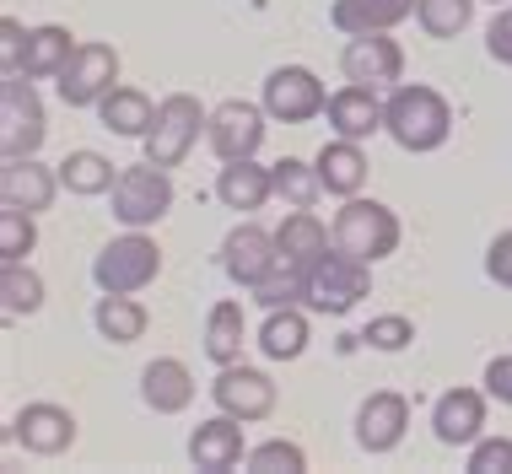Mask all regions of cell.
I'll list each match as a JSON object with an SVG mask.
<instances>
[{"label": "cell", "mask_w": 512, "mask_h": 474, "mask_svg": "<svg viewBox=\"0 0 512 474\" xmlns=\"http://www.w3.org/2000/svg\"><path fill=\"white\" fill-rule=\"evenodd\" d=\"M383 135H389L399 151H415V157L442 151L453 135L448 97L437 87H426V81H399V87L383 97Z\"/></svg>", "instance_id": "obj_1"}, {"label": "cell", "mask_w": 512, "mask_h": 474, "mask_svg": "<svg viewBox=\"0 0 512 474\" xmlns=\"http://www.w3.org/2000/svg\"><path fill=\"white\" fill-rule=\"evenodd\" d=\"M162 275V248L157 237L124 227V237L98 248V259H92V281L98 291H114V297H141V291Z\"/></svg>", "instance_id": "obj_2"}, {"label": "cell", "mask_w": 512, "mask_h": 474, "mask_svg": "<svg viewBox=\"0 0 512 474\" xmlns=\"http://www.w3.org/2000/svg\"><path fill=\"white\" fill-rule=\"evenodd\" d=\"M329 232H335V248H345V254H356L367 264L389 259L399 248V237H405L399 216L383 200H367V194H351L335 211V221H329Z\"/></svg>", "instance_id": "obj_3"}, {"label": "cell", "mask_w": 512, "mask_h": 474, "mask_svg": "<svg viewBox=\"0 0 512 474\" xmlns=\"http://www.w3.org/2000/svg\"><path fill=\"white\" fill-rule=\"evenodd\" d=\"M108 200H114V221H119V227H135V232L157 227V221L173 211V167H157V162L119 167Z\"/></svg>", "instance_id": "obj_4"}, {"label": "cell", "mask_w": 512, "mask_h": 474, "mask_svg": "<svg viewBox=\"0 0 512 474\" xmlns=\"http://www.w3.org/2000/svg\"><path fill=\"white\" fill-rule=\"evenodd\" d=\"M205 124H211V108H200L195 92H168L157 103V124H151V135H146V162L178 167L200 146Z\"/></svg>", "instance_id": "obj_5"}, {"label": "cell", "mask_w": 512, "mask_h": 474, "mask_svg": "<svg viewBox=\"0 0 512 474\" xmlns=\"http://www.w3.org/2000/svg\"><path fill=\"white\" fill-rule=\"evenodd\" d=\"M372 291V264L345 254V248H329L324 264L308 275V313H324V318H345Z\"/></svg>", "instance_id": "obj_6"}, {"label": "cell", "mask_w": 512, "mask_h": 474, "mask_svg": "<svg viewBox=\"0 0 512 474\" xmlns=\"http://www.w3.org/2000/svg\"><path fill=\"white\" fill-rule=\"evenodd\" d=\"M49 141V114L33 92V76H6L0 81V151L6 157H38Z\"/></svg>", "instance_id": "obj_7"}, {"label": "cell", "mask_w": 512, "mask_h": 474, "mask_svg": "<svg viewBox=\"0 0 512 474\" xmlns=\"http://www.w3.org/2000/svg\"><path fill=\"white\" fill-rule=\"evenodd\" d=\"M114 87H119V54L114 44H98V38L76 44L71 65L54 76V92H60L65 108H98Z\"/></svg>", "instance_id": "obj_8"}, {"label": "cell", "mask_w": 512, "mask_h": 474, "mask_svg": "<svg viewBox=\"0 0 512 474\" xmlns=\"http://www.w3.org/2000/svg\"><path fill=\"white\" fill-rule=\"evenodd\" d=\"M265 130H270L265 103H248V97H227V103H216V108H211L205 141H211L216 162H243V157H259V146H265Z\"/></svg>", "instance_id": "obj_9"}, {"label": "cell", "mask_w": 512, "mask_h": 474, "mask_svg": "<svg viewBox=\"0 0 512 474\" xmlns=\"http://www.w3.org/2000/svg\"><path fill=\"white\" fill-rule=\"evenodd\" d=\"M259 103H265V114L275 124H308L329 108V92H324V81H318V71H308V65H275L265 76Z\"/></svg>", "instance_id": "obj_10"}, {"label": "cell", "mask_w": 512, "mask_h": 474, "mask_svg": "<svg viewBox=\"0 0 512 474\" xmlns=\"http://www.w3.org/2000/svg\"><path fill=\"white\" fill-rule=\"evenodd\" d=\"M340 71H345V81L394 92L399 81H405V49H399V38H389V33H356V38H345V49H340Z\"/></svg>", "instance_id": "obj_11"}, {"label": "cell", "mask_w": 512, "mask_h": 474, "mask_svg": "<svg viewBox=\"0 0 512 474\" xmlns=\"http://www.w3.org/2000/svg\"><path fill=\"white\" fill-rule=\"evenodd\" d=\"M211 399H216V410L238 415V421H270L275 404H281V394H275V383H270V372L243 367V361H232V367H216Z\"/></svg>", "instance_id": "obj_12"}, {"label": "cell", "mask_w": 512, "mask_h": 474, "mask_svg": "<svg viewBox=\"0 0 512 474\" xmlns=\"http://www.w3.org/2000/svg\"><path fill=\"white\" fill-rule=\"evenodd\" d=\"M486 410H491L486 388H448V394H437V404H432V437L442 448L469 453L486 437Z\"/></svg>", "instance_id": "obj_13"}, {"label": "cell", "mask_w": 512, "mask_h": 474, "mask_svg": "<svg viewBox=\"0 0 512 474\" xmlns=\"http://www.w3.org/2000/svg\"><path fill=\"white\" fill-rule=\"evenodd\" d=\"M11 437H17V448H27L33 458H60V453L76 448V415L54 399L22 404L17 421H11Z\"/></svg>", "instance_id": "obj_14"}, {"label": "cell", "mask_w": 512, "mask_h": 474, "mask_svg": "<svg viewBox=\"0 0 512 474\" xmlns=\"http://www.w3.org/2000/svg\"><path fill=\"white\" fill-rule=\"evenodd\" d=\"M275 264H281V254H275V232H265L259 221H243V227H232L227 237H221V270H227V281L238 291H254Z\"/></svg>", "instance_id": "obj_15"}, {"label": "cell", "mask_w": 512, "mask_h": 474, "mask_svg": "<svg viewBox=\"0 0 512 474\" xmlns=\"http://www.w3.org/2000/svg\"><path fill=\"white\" fill-rule=\"evenodd\" d=\"M405 431H410V399L405 394L378 388V394L362 399V410H356V448L362 453H372V458L394 453L405 442Z\"/></svg>", "instance_id": "obj_16"}, {"label": "cell", "mask_w": 512, "mask_h": 474, "mask_svg": "<svg viewBox=\"0 0 512 474\" xmlns=\"http://www.w3.org/2000/svg\"><path fill=\"white\" fill-rule=\"evenodd\" d=\"M243 426L238 415H211V421H200L195 431H189V464L205 469V474H227V469H238L248 448H243Z\"/></svg>", "instance_id": "obj_17"}, {"label": "cell", "mask_w": 512, "mask_h": 474, "mask_svg": "<svg viewBox=\"0 0 512 474\" xmlns=\"http://www.w3.org/2000/svg\"><path fill=\"white\" fill-rule=\"evenodd\" d=\"M54 194H60V167H44L38 157H6V167H0V205L44 216Z\"/></svg>", "instance_id": "obj_18"}, {"label": "cell", "mask_w": 512, "mask_h": 474, "mask_svg": "<svg viewBox=\"0 0 512 474\" xmlns=\"http://www.w3.org/2000/svg\"><path fill=\"white\" fill-rule=\"evenodd\" d=\"M329 135H345V141H372L383 130V97L378 87H362V81H345L340 92H329Z\"/></svg>", "instance_id": "obj_19"}, {"label": "cell", "mask_w": 512, "mask_h": 474, "mask_svg": "<svg viewBox=\"0 0 512 474\" xmlns=\"http://www.w3.org/2000/svg\"><path fill=\"white\" fill-rule=\"evenodd\" d=\"M329 248H335V232H329L313 211H292L281 227H275V254H281V264L297 270V275H313Z\"/></svg>", "instance_id": "obj_20"}, {"label": "cell", "mask_w": 512, "mask_h": 474, "mask_svg": "<svg viewBox=\"0 0 512 474\" xmlns=\"http://www.w3.org/2000/svg\"><path fill=\"white\" fill-rule=\"evenodd\" d=\"M141 399H146V410H157V415H184L189 404H195V372H189L178 356L146 361V372H141Z\"/></svg>", "instance_id": "obj_21"}, {"label": "cell", "mask_w": 512, "mask_h": 474, "mask_svg": "<svg viewBox=\"0 0 512 474\" xmlns=\"http://www.w3.org/2000/svg\"><path fill=\"white\" fill-rule=\"evenodd\" d=\"M216 200L227 205V211H265V205L275 200V173H270V167H259L254 157H243V162H221Z\"/></svg>", "instance_id": "obj_22"}, {"label": "cell", "mask_w": 512, "mask_h": 474, "mask_svg": "<svg viewBox=\"0 0 512 474\" xmlns=\"http://www.w3.org/2000/svg\"><path fill=\"white\" fill-rule=\"evenodd\" d=\"M313 162H318V178H324V189L335 194V200H351V194L367 189V151H362V141L329 135Z\"/></svg>", "instance_id": "obj_23"}, {"label": "cell", "mask_w": 512, "mask_h": 474, "mask_svg": "<svg viewBox=\"0 0 512 474\" xmlns=\"http://www.w3.org/2000/svg\"><path fill=\"white\" fill-rule=\"evenodd\" d=\"M71 54H76V38H71V27H60V22H44V27H27V49H22V65L11 76H33V81H54L71 65Z\"/></svg>", "instance_id": "obj_24"}, {"label": "cell", "mask_w": 512, "mask_h": 474, "mask_svg": "<svg viewBox=\"0 0 512 474\" xmlns=\"http://www.w3.org/2000/svg\"><path fill=\"white\" fill-rule=\"evenodd\" d=\"M405 17H415V0H335L329 22L335 33L356 38V33H394Z\"/></svg>", "instance_id": "obj_25"}, {"label": "cell", "mask_w": 512, "mask_h": 474, "mask_svg": "<svg viewBox=\"0 0 512 474\" xmlns=\"http://www.w3.org/2000/svg\"><path fill=\"white\" fill-rule=\"evenodd\" d=\"M98 119L108 135H124V141H146L151 124H157V103L141 92V87H114L98 103Z\"/></svg>", "instance_id": "obj_26"}, {"label": "cell", "mask_w": 512, "mask_h": 474, "mask_svg": "<svg viewBox=\"0 0 512 474\" xmlns=\"http://www.w3.org/2000/svg\"><path fill=\"white\" fill-rule=\"evenodd\" d=\"M243 345H248V318H243V302L238 297H221L211 318H205V356L216 367H232L243 361Z\"/></svg>", "instance_id": "obj_27"}, {"label": "cell", "mask_w": 512, "mask_h": 474, "mask_svg": "<svg viewBox=\"0 0 512 474\" xmlns=\"http://www.w3.org/2000/svg\"><path fill=\"white\" fill-rule=\"evenodd\" d=\"M308 340H313V329H308V313L302 308H270L259 334H254V345L270 361H297L302 351H308Z\"/></svg>", "instance_id": "obj_28"}, {"label": "cell", "mask_w": 512, "mask_h": 474, "mask_svg": "<svg viewBox=\"0 0 512 474\" xmlns=\"http://www.w3.org/2000/svg\"><path fill=\"white\" fill-rule=\"evenodd\" d=\"M92 324H98V334L108 345H135L151 329V313L135 297H114V291H103L98 308H92Z\"/></svg>", "instance_id": "obj_29"}, {"label": "cell", "mask_w": 512, "mask_h": 474, "mask_svg": "<svg viewBox=\"0 0 512 474\" xmlns=\"http://www.w3.org/2000/svg\"><path fill=\"white\" fill-rule=\"evenodd\" d=\"M44 275L33 270L27 259H6L0 264V308H6V318H33L38 308H44Z\"/></svg>", "instance_id": "obj_30"}, {"label": "cell", "mask_w": 512, "mask_h": 474, "mask_svg": "<svg viewBox=\"0 0 512 474\" xmlns=\"http://www.w3.org/2000/svg\"><path fill=\"white\" fill-rule=\"evenodd\" d=\"M275 173V200H286V211H313L324 200V178H318V162H302V157H281L270 167Z\"/></svg>", "instance_id": "obj_31"}, {"label": "cell", "mask_w": 512, "mask_h": 474, "mask_svg": "<svg viewBox=\"0 0 512 474\" xmlns=\"http://www.w3.org/2000/svg\"><path fill=\"white\" fill-rule=\"evenodd\" d=\"M114 162L103 157V151H71V157L60 162V189L76 194V200H98V194L114 189Z\"/></svg>", "instance_id": "obj_32"}, {"label": "cell", "mask_w": 512, "mask_h": 474, "mask_svg": "<svg viewBox=\"0 0 512 474\" xmlns=\"http://www.w3.org/2000/svg\"><path fill=\"white\" fill-rule=\"evenodd\" d=\"M475 22V0H415V27L426 38H459Z\"/></svg>", "instance_id": "obj_33"}, {"label": "cell", "mask_w": 512, "mask_h": 474, "mask_svg": "<svg viewBox=\"0 0 512 474\" xmlns=\"http://www.w3.org/2000/svg\"><path fill=\"white\" fill-rule=\"evenodd\" d=\"M248 302H259V308H308V275L286 270V264H275V270L248 291Z\"/></svg>", "instance_id": "obj_34"}, {"label": "cell", "mask_w": 512, "mask_h": 474, "mask_svg": "<svg viewBox=\"0 0 512 474\" xmlns=\"http://www.w3.org/2000/svg\"><path fill=\"white\" fill-rule=\"evenodd\" d=\"M243 469L248 474H308V453L286 437H270V442H259V448H248Z\"/></svg>", "instance_id": "obj_35"}, {"label": "cell", "mask_w": 512, "mask_h": 474, "mask_svg": "<svg viewBox=\"0 0 512 474\" xmlns=\"http://www.w3.org/2000/svg\"><path fill=\"white\" fill-rule=\"evenodd\" d=\"M33 248H38V216L17 211V205H0V264L27 259Z\"/></svg>", "instance_id": "obj_36"}, {"label": "cell", "mask_w": 512, "mask_h": 474, "mask_svg": "<svg viewBox=\"0 0 512 474\" xmlns=\"http://www.w3.org/2000/svg\"><path fill=\"white\" fill-rule=\"evenodd\" d=\"M410 340H415V324H410L405 313H378L362 329V345H367V351H383V356H399Z\"/></svg>", "instance_id": "obj_37"}, {"label": "cell", "mask_w": 512, "mask_h": 474, "mask_svg": "<svg viewBox=\"0 0 512 474\" xmlns=\"http://www.w3.org/2000/svg\"><path fill=\"white\" fill-rule=\"evenodd\" d=\"M469 474H512V437H480L469 448Z\"/></svg>", "instance_id": "obj_38"}, {"label": "cell", "mask_w": 512, "mask_h": 474, "mask_svg": "<svg viewBox=\"0 0 512 474\" xmlns=\"http://www.w3.org/2000/svg\"><path fill=\"white\" fill-rule=\"evenodd\" d=\"M486 54H491L496 65H507V71H512V6H502V11L491 17V27H486Z\"/></svg>", "instance_id": "obj_39"}, {"label": "cell", "mask_w": 512, "mask_h": 474, "mask_svg": "<svg viewBox=\"0 0 512 474\" xmlns=\"http://www.w3.org/2000/svg\"><path fill=\"white\" fill-rule=\"evenodd\" d=\"M486 275H491L502 291H512V227L491 237V248H486Z\"/></svg>", "instance_id": "obj_40"}, {"label": "cell", "mask_w": 512, "mask_h": 474, "mask_svg": "<svg viewBox=\"0 0 512 474\" xmlns=\"http://www.w3.org/2000/svg\"><path fill=\"white\" fill-rule=\"evenodd\" d=\"M486 394L496 399V404H512V351H502V356H491L486 361Z\"/></svg>", "instance_id": "obj_41"}, {"label": "cell", "mask_w": 512, "mask_h": 474, "mask_svg": "<svg viewBox=\"0 0 512 474\" xmlns=\"http://www.w3.org/2000/svg\"><path fill=\"white\" fill-rule=\"evenodd\" d=\"M22 49H27V27L17 17H6L0 22V60H6V76L22 65Z\"/></svg>", "instance_id": "obj_42"}, {"label": "cell", "mask_w": 512, "mask_h": 474, "mask_svg": "<svg viewBox=\"0 0 512 474\" xmlns=\"http://www.w3.org/2000/svg\"><path fill=\"white\" fill-rule=\"evenodd\" d=\"M491 6H507V0H491Z\"/></svg>", "instance_id": "obj_43"}]
</instances>
